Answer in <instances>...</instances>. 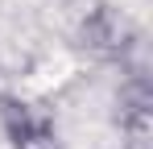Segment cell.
I'll return each instance as SVG.
<instances>
[{
    "mask_svg": "<svg viewBox=\"0 0 153 149\" xmlns=\"http://www.w3.org/2000/svg\"><path fill=\"white\" fill-rule=\"evenodd\" d=\"M79 50L95 62H116L120 71H149L145 66V37L116 4H95L79 21Z\"/></svg>",
    "mask_w": 153,
    "mask_h": 149,
    "instance_id": "obj_1",
    "label": "cell"
},
{
    "mask_svg": "<svg viewBox=\"0 0 153 149\" xmlns=\"http://www.w3.org/2000/svg\"><path fill=\"white\" fill-rule=\"evenodd\" d=\"M112 104H116L112 120L120 128L124 149H149V137H153V79H149V71H124Z\"/></svg>",
    "mask_w": 153,
    "mask_h": 149,
    "instance_id": "obj_3",
    "label": "cell"
},
{
    "mask_svg": "<svg viewBox=\"0 0 153 149\" xmlns=\"http://www.w3.org/2000/svg\"><path fill=\"white\" fill-rule=\"evenodd\" d=\"M0 133L13 149H62L54 116L17 91H0Z\"/></svg>",
    "mask_w": 153,
    "mask_h": 149,
    "instance_id": "obj_2",
    "label": "cell"
}]
</instances>
